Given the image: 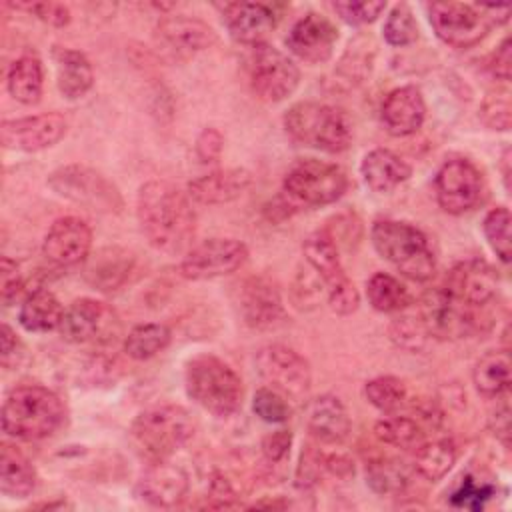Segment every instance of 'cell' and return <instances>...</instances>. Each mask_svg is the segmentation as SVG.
Listing matches in <instances>:
<instances>
[{
    "instance_id": "cell-23",
    "label": "cell",
    "mask_w": 512,
    "mask_h": 512,
    "mask_svg": "<svg viewBox=\"0 0 512 512\" xmlns=\"http://www.w3.org/2000/svg\"><path fill=\"white\" fill-rule=\"evenodd\" d=\"M224 24L230 36L248 46L266 42L268 34L276 28V14L270 6L260 2H232L222 6Z\"/></svg>"
},
{
    "instance_id": "cell-19",
    "label": "cell",
    "mask_w": 512,
    "mask_h": 512,
    "mask_svg": "<svg viewBox=\"0 0 512 512\" xmlns=\"http://www.w3.org/2000/svg\"><path fill=\"white\" fill-rule=\"evenodd\" d=\"M238 304L244 322L254 330H272L286 320L282 296L276 284L266 276L244 280L238 292Z\"/></svg>"
},
{
    "instance_id": "cell-41",
    "label": "cell",
    "mask_w": 512,
    "mask_h": 512,
    "mask_svg": "<svg viewBox=\"0 0 512 512\" xmlns=\"http://www.w3.org/2000/svg\"><path fill=\"white\" fill-rule=\"evenodd\" d=\"M384 40L390 46H408L418 38V24L408 4H396L384 22Z\"/></svg>"
},
{
    "instance_id": "cell-12",
    "label": "cell",
    "mask_w": 512,
    "mask_h": 512,
    "mask_svg": "<svg viewBox=\"0 0 512 512\" xmlns=\"http://www.w3.org/2000/svg\"><path fill=\"white\" fill-rule=\"evenodd\" d=\"M438 206L448 214H464L478 206L484 194V178L478 166L466 158L446 160L434 178Z\"/></svg>"
},
{
    "instance_id": "cell-20",
    "label": "cell",
    "mask_w": 512,
    "mask_h": 512,
    "mask_svg": "<svg viewBox=\"0 0 512 512\" xmlns=\"http://www.w3.org/2000/svg\"><path fill=\"white\" fill-rule=\"evenodd\" d=\"M336 42L338 28L318 12H308L298 18L286 36L288 50L308 64H322L330 60Z\"/></svg>"
},
{
    "instance_id": "cell-50",
    "label": "cell",
    "mask_w": 512,
    "mask_h": 512,
    "mask_svg": "<svg viewBox=\"0 0 512 512\" xmlns=\"http://www.w3.org/2000/svg\"><path fill=\"white\" fill-rule=\"evenodd\" d=\"M222 148H224V136L220 130L216 128H204L198 138H196V156L202 164H212V162H218L220 160V154H222Z\"/></svg>"
},
{
    "instance_id": "cell-18",
    "label": "cell",
    "mask_w": 512,
    "mask_h": 512,
    "mask_svg": "<svg viewBox=\"0 0 512 512\" xmlns=\"http://www.w3.org/2000/svg\"><path fill=\"white\" fill-rule=\"evenodd\" d=\"M442 288L452 298L478 312L496 298L498 276L496 270L484 260H464L448 272Z\"/></svg>"
},
{
    "instance_id": "cell-36",
    "label": "cell",
    "mask_w": 512,
    "mask_h": 512,
    "mask_svg": "<svg viewBox=\"0 0 512 512\" xmlns=\"http://www.w3.org/2000/svg\"><path fill=\"white\" fill-rule=\"evenodd\" d=\"M454 462H456V448L450 440L422 442L414 456L416 472L430 482L444 478L454 466Z\"/></svg>"
},
{
    "instance_id": "cell-47",
    "label": "cell",
    "mask_w": 512,
    "mask_h": 512,
    "mask_svg": "<svg viewBox=\"0 0 512 512\" xmlns=\"http://www.w3.org/2000/svg\"><path fill=\"white\" fill-rule=\"evenodd\" d=\"M482 118L492 130L510 128V100L506 92L490 94L482 106Z\"/></svg>"
},
{
    "instance_id": "cell-46",
    "label": "cell",
    "mask_w": 512,
    "mask_h": 512,
    "mask_svg": "<svg viewBox=\"0 0 512 512\" xmlns=\"http://www.w3.org/2000/svg\"><path fill=\"white\" fill-rule=\"evenodd\" d=\"M386 8L384 0L376 2H332V10L352 26H362L374 22Z\"/></svg>"
},
{
    "instance_id": "cell-45",
    "label": "cell",
    "mask_w": 512,
    "mask_h": 512,
    "mask_svg": "<svg viewBox=\"0 0 512 512\" xmlns=\"http://www.w3.org/2000/svg\"><path fill=\"white\" fill-rule=\"evenodd\" d=\"M326 298H328L330 310L338 316H348L356 312L360 304V294L348 276H342L334 284L326 286Z\"/></svg>"
},
{
    "instance_id": "cell-37",
    "label": "cell",
    "mask_w": 512,
    "mask_h": 512,
    "mask_svg": "<svg viewBox=\"0 0 512 512\" xmlns=\"http://www.w3.org/2000/svg\"><path fill=\"white\" fill-rule=\"evenodd\" d=\"M172 332L166 324L160 322H146L134 326L126 340H124V352L134 360H148L162 352L170 344Z\"/></svg>"
},
{
    "instance_id": "cell-16",
    "label": "cell",
    "mask_w": 512,
    "mask_h": 512,
    "mask_svg": "<svg viewBox=\"0 0 512 512\" xmlns=\"http://www.w3.org/2000/svg\"><path fill=\"white\" fill-rule=\"evenodd\" d=\"M68 120L60 112H44L0 124V138L4 148L22 152H40L64 138Z\"/></svg>"
},
{
    "instance_id": "cell-2",
    "label": "cell",
    "mask_w": 512,
    "mask_h": 512,
    "mask_svg": "<svg viewBox=\"0 0 512 512\" xmlns=\"http://www.w3.org/2000/svg\"><path fill=\"white\" fill-rule=\"evenodd\" d=\"M66 418L64 402L56 392L40 384H24L4 400L2 430L16 440H42L52 436Z\"/></svg>"
},
{
    "instance_id": "cell-30",
    "label": "cell",
    "mask_w": 512,
    "mask_h": 512,
    "mask_svg": "<svg viewBox=\"0 0 512 512\" xmlns=\"http://www.w3.org/2000/svg\"><path fill=\"white\" fill-rule=\"evenodd\" d=\"M302 254L308 264V268L322 278L326 286L334 284L342 276H346L342 262H340V252H338V242L336 238L326 230H314L312 234L306 236L302 244Z\"/></svg>"
},
{
    "instance_id": "cell-33",
    "label": "cell",
    "mask_w": 512,
    "mask_h": 512,
    "mask_svg": "<svg viewBox=\"0 0 512 512\" xmlns=\"http://www.w3.org/2000/svg\"><path fill=\"white\" fill-rule=\"evenodd\" d=\"M6 86L10 96L26 106H32L40 100L42 88H44V70L42 62L32 56L24 54L16 58L6 74Z\"/></svg>"
},
{
    "instance_id": "cell-54",
    "label": "cell",
    "mask_w": 512,
    "mask_h": 512,
    "mask_svg": "<svg viewBox=\"0 0 512 512\" xmlns=\"http://www.w3.org/2000/svg\"><path fill=\"white\" fill-rule=\"evenodd\" d=\"M510 62H512V56H510V38H504L502 44L496 48V52L492 54L490 58V72L502 80V82H508L510 80Z\"/></svg>"
},
{
    "instance_id": "cell-14",
    "label": "cell",
    "mask_w": 512,
    "mask_h": 512,
    "mask_svg": "<svg viewBox=\"0 0 512 512\" xmlns=\"http://www.w3.org/2000/svg\"><path fill=\"white\" fill-rule=\"evenodd\" d=\"M60 334L66 342L88 344V342H110L120 330L118 314L106 302L94 298L74 300L62 316Z\"/></svg>"
},
{
    "instance_id": "cell-29",
    "label": "cell",
    "mask_w": 512,
    "mask_h": 512,
    "mask_svg": "<svg viewBox=\"0 0 512 512\" xmlns=\"http://www.w3.org/2000/svg\"><path fill=\"white\" fill-rule=\"evenodd\" d=\"M52 60L56 64V84L64 98H82L94 84V70L90 60L72 48L54 46Z\"/></svg>"
},
{
    "instance_id": "cell-26",
    "label": "cell",
    "mask_w": 512,
    "mask_h": 512,
    "mask_svg": "<svg viewBox=\"0 0 512 512\" xmlns=\"http://www.w3.org/2000/svg\"><path fill=\"white\" fill-rule=\"evenodd\" d=\"M134 270V254L122 246H106L88 256L84 278L100 292L122 288Z\"/></svg>"
},
{
    "instance_id": "cell-40",
    "label": "cell",
    "mask_w": 512,
    "mask_h": 512,
    "mask_svg": "<svg viewBox=\"0 0 512 512\" xmlns=\"http://www.w3.org/2000/svg\"><path fill=\"white\" fill-rule=\"evenodd\" d=\"M482 230L492 252L504 264L510 262V210L506 206L492 208L482 222Z\"/></svg>"
},
{
    "instance_id": "cell-5",
    "label": "cell",
    "mask_w": 512,
    "mask_h": 512,
    "mask_svg": "<svg viewBox=\"0 0 512 512\" xmlns=\"http://www.w3.org/2000/svg\"><path fill=\"white\" fill-rule=\"evenodd\" d=\"M186 392L198 406L218 418L232 416L244 396L236 370L214 354H200L186 364Z\"/></svg>"
},
{
    "instance_id": "cell-21",
    "label": "cell",
    "mask_w": 512,
    "mask_h": 512,
    "mask_svg": "<svg viewBox=\"0 0 512 512\" xmlns=\"http://www.w3.org/2000/svg\"><path fill=\"white\" fill-rule=\"evenodd\" d=\"M188 492V474L182 466L172 464L170 460L148 462V468L142 472L136 494L158 508H172L184 500Z\"/></svg>"
},
{
    "instance_id": "cell-13",
    "label": "cell",
    "mask_w": 512,
    "mask_h": 512,
    "mask_svg": "<svg viewBox=\"0 0 512 512\" xmlns=\"http://www.w3.org/2000/svg\"><path fill=\"white\" fill-rule=\"evenodd\" d=\"M420 320L430 338H466L480 330V316L476 310L452 298L442 286L426 292L420 302Z\"/></svg>"
},
{
    "instance_id": "cell-44",
    "label": "cell",
    "mask_w": 512,
    "mask_h": 512,
    "mask_svg": "<svg viewBox=\"0 0 512 512\" xmlns=\"http://www.w3.org/2000/svg\"><path fill=\"white\" fill-rule=\"evenodd\" d=\"M390 336H392V340L400 348L410 350V352L422 350L426 338H430V334L424 328L420 316L418 318H414V316H400V318H396L392 322V326H390Z\"/></svg>"
},
{
    "instance_id": "cell-3",
    "label": "cell",
    "mask_w": 512,
    "mask_h": 512,
    "mask_svg": "<svg viewBox=\"0 0 512 512\" xmlns=\"http://www.w3.org/2000/svg\"><path fill=\"white\" fill-rule=\"evenodd\" d=\"M286 134L300 146L338 154L350 148L354 124L350 114L332 104L298 102L284 114Z\"/></svg>"
},
{
    "instance_id": "cell-38",
    "label": "cell",
    "mask_w": 512,
    "mask_h": 512,
    "mask_svg": "<svg viewBox=\"0 0 512 512\" xmlns=\"http://www.w3.org/2000/svg\"><path fill=\"white\" fill-rule=\"evenodd\" d=\"M374 434L388 446L394 448H418L424 442V428L408 416L392 414L382 418L374 426Z\"/></svg>"
},
{
    "instance_id": "cell-17",
    "label": "cell",
    "mask_w": 512,
    "mask_h": 512,
    "mask_svg": "<svg viewBox=\"0 0 512 512\" xmlns=\"http://www.w3.org/2000/svg\"><path fill=\"white\" fill-rule=\"evenodd\" d=\"M90 248V226L78 216H64L48 228L42 242V256L58 268H72L88 260Z\"/></svg>"
},
{
    "instance_id": "cell-55",
    "label": "cell",
    "mask_w": 512,
    "mask_h": 512,
    "mask_svg": "<svg viewBox=\"0 0 512 512\" xmlns=\"http://www.w3.org/2000/svg\"><path fill=\"white\" fill-rule=\"evenodd\" d=\"M490 428H492V432L502 440V444L508 446L510 410H508V404H506V402H504L500 408H496V412H492V416H490Z\"/></svg>"
},
{
    "instance_id": "cell-52",
    "label": "cell",
    "mask_w": 512,
    "mask_h": 512,
    "mask_svg": "<svg viewBox=\"0 0 512 512\" xmlns=\"http://www.w3.org/2000/svg\"><path fill=\"white\" fill-rule=\"evenodd\" d=\"M290 446H292V434L288 430L270 432L262 440V452L268 462H282L290 454Z\"/></svg>"
},
{
    "instance_id": "cell-35",
    "label": "cell",
    "mask_w": 512,
    "mask_h": 512,
    "mask_svg": "<svg viewBox=\"0 0 512 512\" xmlns=\"http://www.w3.org/2000/svg\"><path fill=\"white\" fill-rule=\"evenodd\" d=\"M366 296L374 310L378 312H402L410 306L412 296L408 288L394 276L386 272H376L366 282Z\"/></svg>"
},
{
    "instance_id": "cell-34",
    "label": "cell",
    "mask_w": 512,
    "mask_h": 512,
    "mask_svg": "<svg viewBox=\"0 0 512 512\" xmlns=\"http://www.w3.org/2000/svg\"><path fill=\"white\" fill-rule=\"evenodd\" d=\"M476 390L486 398H500L510 388V356L506 350H490L472 370Z\"/></svg>"
},
{
    "instance_id": "cell-43",
    "label": "cell",
    "mask_w": 512,
    "mask_h": 512,
    "mask_svg": "<svg viewBox=\"0 0 512 512\" xmlns=\"http://www.w3.org/2000/svg\"><path fill=\"white\" fill-rule=\"evenodd\" d=\"M252 410L258 418L270 424H282L290 418V402L270 386L256 390L252 398Z\"/></svg>"
},
{
    "instance_id": "cell-39",
    "label": "cell",
    "mask_w": 512,
    "mask_h": 512,
    "mask_svg": "<svg viewBox=\"0 0 512 512\" xmlns=\"http://www.w3.org/2000/svg\"><path fill=\"white\" fill-rule=\"evenodd\" d=\"M364 394L368 402L384 414H396L408 400L406 384L394 376H378L366 382Z\"/></svg>"
},
{
    "instance_id": "cell-51",
    "label": "cell",
    "mask_w": 512,
    "mask_h": 512,
    "mask_svg": "<svg viewBox=\"0 0 512 512\" xmlns=\"http://www.w3.org/2000/svg\"><path fill=\"white\" fill-rule=\"evenodd\" d=\"M492 494L490 486H478L474 484L470 478L464 480V484L460 486L458 492L452 494V504L454 506H464V508H472L478 510L482 508V502Z\"/></svg>"
},
{
    "instance_id": "cell-27",
    "label": "cell",
    "mask_w": 512,
    "mask_h": 512,
    "mask_svg": "<svg viewBox=\"0 0 512 512\" xmlns=\"http://www.w3.org/2000/svg\"><path fill=\"white\" fill-rule=\"evenodd\" d=\"M308 432L324 444H340L350 434V416L340 398L324 394L314 398L306 410Z\"/></svg>"
},
{
    "instance_id": "cell-42",
    "label": "cell",
    "mask_w": 512,
    "mask_h": 512,
    "mask_svg": "<svg viewBox=\"0 0 512 512\" xmlns=\"http://www.w3.org/2000/svg\"><path fill=\"white\" fill-rule=\"evenodd\" d=\"M368 484L380 494H394L406 486L404 468L394 460H378L370 462L366 470Z\"/></svg>"
},
{
    "instance_id": "cell-10",
    "label": "cell",
    "mask_w": 512,
    "mask_h": 512,
    "mask_svg": "<svg viewBox=\"0 0 512 512\" xmlns=\"http://www.w3.org/2000/svg\"><path fill=\"white\" fill-rule=\"evenodd\" d=\"M256 372L266 386L288 402H304L310 392L312 372L304 356L284 344H268L256 354Z\"/></svg>"
},
{
    "instance_id": "cell-28",
    "label": "cell",
    "mask_w": 512,
    "mask_h": 512,
    "mask_svg": "<svg viewBox=\"0 0 512 512\" xmlns=\"http://www.w3.org/2000/svg\"><path fill=\"white\" fill-rule=\"evenodd\" d=\"M360 174L364 184L372 192L386 194V192H392L402 182H406L412 174V168L396 152L386 148H376L362 158Z\"/></svg>"
},
{
    "instance_id": "cell-6",
    "label": "cell",
    "mask_w": 512,
    "mask_h": 512,
    "mask_svg": "<svg viewBox=\"0 0 512 512\" xmlns=\"http://www.w3.org/2000/svg\"><path fill=\"white\" fill-rule=\"evenodd\" d=\"M196 432L192 414L176 404H162L138 414L132 424V440L148 462L170 460Z\"/></svg>"
},
{
    "instance_id": "cell-49",
    "label": "cell",
    "mask_w": 512,
    "mask_h": 512,
    "mask_svg": "<svg viewBox=\"0 0 512 512\" xmlns=\"http://www.w3.org/2000/svg\"><path fill=\"white\" fill-rule=\"evenodd\" d=\"M18 8H26L38 20H42L50 26H56V28L68 26L70 18H72L68 6L60 4V2H32V4H18Z\"/></svg>"
},
{
    "instance_id": "cell-48",
    "label": "cell",
    "mask_w": 512,
    "mask_h": 512,
    "mask_svg": "<svg viewBox=\"0 0 512 512\" xmlns=\"http://www.w3.org/2000/svg\"><path fill=\"white\" fill-rule=\"evenodd\" d=\"M0 276H2V304L10 306L24 292L26 282H24V278L20 274L18 264L12 258H8V256L2 258Z\"/></svg>"
},
{
    "instance_id": "cell-25",
    "label": "cell",
    "mask_w": 512,
    "mask_h": 512,
    "mask_svg": "<svg viewBox=\"0 0 512 512\" xmlns=\"http://www.w3.org/2000/svg\"><path fill=\"white\" fill-rule=\"evenodd\" d=\"M252 184V174L244 168H224L194 178L188 184V198L196 204L216 206L240 198Z\"/></svg>"
},
{
    "instance_id": "cell-53",
    "label": "cell",
    "mask_w": 512,
    "mask_h": 512,
    "mask_svg": "<svg viewBox=\"0 0 512 512\" xmlns=\"http://www.w3.org/2000/svg\"><path fill=\"white\" fill-rule=\"evenodd\" d=\"M0 350H2V366L4 368H12L20 362L22 344L8 324H2V328H0Z\"/></svg>"
},
{
    "instance_id": "cell-15",
    "label": "cell",
    "mask_w": 512,
    "mask_h": 512,
    "mask_svg": "<svg viewBox=\"0 0 512 512\" xmlns=\"http://www.w3.org/2000/svg\"><path fill=\"white\" fill-rule=\"evenodd\" d=\"M248 260V248L236 238H210L192 246L180 262L188 280H212L236 272Z\"/></svg>"
},
{
    "instance_id": "cell-7",
    "label": "cell",
    "mask_w": 512,
    "mask_h": 512,
    "mask_svg": "<svg viewBox=\"0 0 512 512\" xmlns=\"http://www.w3.org/2000/svg\"><path fill=\"white\" fill-rule=\"evenodd\" d=\"M510 6H488L468 2H434L428 18L436 36L454 48H470L484 40L494 26L508 20Z\"/></svg>"
},
{
    "instance_id": "cell-31",
    "label": "cell",
    "mask_w": 512,
    "mask_h": 512,
    "mask_svg": "<svg viewBox=\"0 0 512 512\" xmlns=\"http://www.w3.org/2000/svg\"><path fill=\"white\" fill-rule=\"evenodd\" d=\"M64 310L66 308H62L54 292L46 288H36L22 300L18 322L28 332H50L54 328H60Z\"/></svg>"
},
{
    "instance_id": "cell-22",
    "label": "cell",
    "mask_w": 512,
    "mask_h": 512,
    "mask_svg": "<svg viewBox=\"0 0 512 512\" xmlns=\"http://www.w3.org/2000/svg\"><path fill=\"white\" fill-rule=\"evenodd\" d=\"M158 40L174 56H192L216 42V32L204 20L188 14H172L156 24Z\"/></svg>"
},
{
    "instance_id": "cell-1",
    "label": "cell",
    "mask_w": 512,
    "mask_h": 512,
    "mask_svg": "<svg viewBox=\"0 0 512 512\" xmlns=\"http://www.w3.org/2000/svg\"><path fill=\"white\" fill-rule=\"evenodd\" d=\"M136 216L142 234L160 252L186 250L196 234V214L188 194L166 180H150L138 190Z\"/></svg>"
},
{
    "instance_id": "cell-24",
    "label": "cell",
    "mask_w": 512,
    "mask_h": 512,
    "mask_svg": "<svg viewBox=\"0 0 512 512\" xmlns=\"http://www.w3.org/2000/svg\"><path fill=\"white\" fill-rule=\"evenodd\" d=\"M380 118L392 136H410L424 124L426 104L416 86L394 88L382 102Z\"/></svg>"
},
{
    "instance_id": "cell-9",
    "label": "cell",
    "mask_w": 512,
    "mask_h": 512,
    "mask_svg": "<svg viewBox=\"0 0 512 512\" xmlns=\"http://www.w3.org/2000/svg\"><path fill=\"white\" fill-rule=\"evenodd\" d=\"M48 186L62 198L94 212H120L124 200L120 190L98 170L68 164L48 176Z\"/></svg>"
},
{
    "instance_id": "cell-32",
    "label": "cell",
    "mask_w": 512,
    "mask_h": 512,
    "mask_svg": "<svg viewBox=\"0 0 512 512\" xmlns=\"http://www.w3.org/2000/svg\"><path fill=\"white\" fill-rule=\"evenodd\" d=\"M36 488V470L30 460L12 444L0 450V492L8 498H26Z\"/></svg>"
},
{
    "instance_id": "cell-8",
    "label": "cell",
    "mask_w": 512,
    "mask_h": 512,
    "mask_svg": "<svg viewBox=\"0 0 512 512\" xmlns=\"http://www.w3.org/2000/svg\"><path fill=\"white\" fill-rule=\"evenodd\" d=\"M348 188L346 172L330 162L304 158L294 162L282 182L284 196L298 206H326L342 198Z\"/></svg>"
},
{
    "instance_id": "cell-11",
    "label": "cell",
    "mask_w": 512,
    "mask_h": 512,
    "mask_svg": "<svg viewBox=\"0 0 512 512\" xmlns=\"http://www.w3.org/2000/svg\"><path fill=\"white\" fill-rule=\"evenodd\" d=\"M248 76L252 90L266 102L286 100L300 82L298 66L278 48L262 42L252 46L248 60Z\"/></svg>"
},
{
    "instance_id": "cell-56",
    "label": "cell",
    "mask_w": 512,
    "mask_h": 512,
    "mask_svg": "<svg viewBox=\"0 0 512 512\" xmlns=\"http://www.w3.org/2000/svg\"><path fill=\"white\" fill-rule=\"evenodd\" d=\"M322 468L328 470L330 474L338 476V478H346L350 474H354V464L350 458H346L344 454H328L322 456Z\"/></svg>"
},
{
    "instance_id": "cell-4",
    "label": "cell",
    "mask_w": 512,
    "mask_h": 512,
    "mask_svg": "<svg viewBox=\"0 0 512 512\" xmlns=\"http://www.w3.org/2000/svg\"><path fill=\"white\" fill-rule=\"evenodd\" d=\"M370 236L376 252L404 278L426 282L434 276L436 256L420 228L408 222L386 218L374 222Z\"/></svg>"
}]
</instances>
